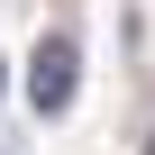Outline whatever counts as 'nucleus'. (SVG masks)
Masks as SVG:
<instances>
[{"instance_id": "obj_3", "label": "nucleus", "mask_w": 155, "mask_h": 155, "mask_svg": "<svg viewBox=\"0 0 155 155\" xmlns=\"http://www.w3.org/2000/svg\"><path fill=\"white\" fill-rule=\"evenodd\" d=\"M146 155H155V137H146Z\"/></svg>"}, {"instance_id": "obj_1", "label": "nucleus", "mask_w": 155, "mask_h": 155, "mask_svg": "<svg viewBox=\"0 0 155 155\" xmlns=\"http://www.w3.org/2000/svg\"><path fill=\"white\" fill-rule=\"evenodd\" d=\"M73 91H82V37H73V28H46L37 55H28V110L37 119H64Z\"/></svg>"}, {"instance_id": "obj_2", "label": "nucleus", "mask_w": 155, "mask_h": 155, "mask_svg": "<svg viewBox=\"0 0 155 155\" xmlns=\"http://www.w3.org/2000/svg\"><path fill=\"white\" fill-rule=\"evenodd\" d=\"M0 91H9V64H0Z\"/></svg>"}]
</instances>
